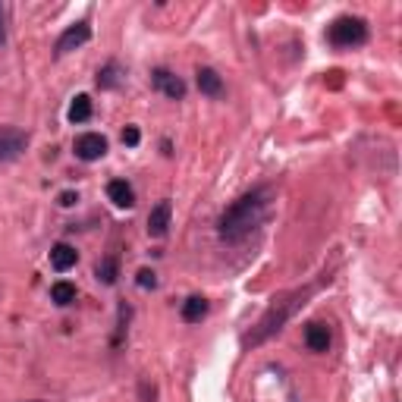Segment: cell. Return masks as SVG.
<instances>
[{"label": "cell", "mask_w": 402, "mask_h": 402, "mask_svg": "<svg viewBox=\"0 0 402 402\" xmlns=\"http://www.w3.org/2000/svg\"><path fill=\"white\" fill-rule=\"evenodd\" d=\"M270 208V189H255V192L242 195L239 201H233L220 217V236L226 242H239L267 217Z\"/></svg>", "instance_id": "1"}, {"label": "cell", "mask_w": 402, "mask_h": 402, "mask_svg": "<svg viewBox=\"0 0 402 402\" xmlns=\"http://www.w3.org/2000/svg\"><path fill=\"white\" fill-rule=\"evenodd\" d=\"M327 38H330L333 48H358L368 41V23L358 16H340V19H333Z\"/></svg>", "instance_id": "2"}, {"label": "cell", "mask_w": 402, "mask_h": 402, "mask_svg": "<svg viewBox=\"0 0 402 402\" xmlns=\"http://www.w3.org/2000/svg\"><path fill=\"white\" fill-rule=\"evenodd\" d=\"M26 145H28V135L23 133V129L4 126V129H0V164H6V160H16L26 151Z\"/></svg>", "instance_id": "3"}, {"label": "cell", "mask_w": 402, "mask_h": 402, "mask_svg": "<svg viewBox=\"0 0 402 402\" xmlns=\"http://www.w3.org/2000/svg\"><path fill=\"white\" fill-rule=\"evenodd\" d=\"M107 155V138L104 135H98V133H82L76 138V157L79 160H98V157H104Z\"/></svg>", "instance_id": "4"}, {"label": "cell", "mask_w": 402, "mask_h": 402, "mask_svg": "<svg viewBox=\"0 0 402 402\" xmlns=\"http://www.w3.org/2000/svg\"><path fill=\"white\" fill-rule=\"evenodd\" d=\"M89 41H91V26L82 19V23L69 26L67 32L60 35V41H57V54H69V50H76V48L89 45Z\"/></svg>", "instance_id": "5"}, {"label": "cell", "mask_w": 402, "mask_h": 402, "mask_svg": "<svg viewBox=\"0 0 402 402\" xmlns=\"http://www.w3.org/2000/svg\"><path fill=\"white\" fill-rule=\"evenodd\" d=\"M151 82H155V89H160L167 94V98H173V101H182L186 98V82H182L179 76H173L170 69H155V76H151Z\"/></svg>", "instance_id": "6"}, {"label": "cell", "mask_w": 402, "mask_h": 402, "mask_svg": "<svg viewBox=\"0 0 402 402\" xmlns=\"http://www.w3.org/2000/svg\"><path fill=\"white\" fill-rule=\"evenodd\" d=\"M170 217H173V204L170 201H157L155 208H151V214H148V233L155 239L160 236H167V230H170Z\"/></svg>", "instance_id": "7"}, {"label": "cell", "mask_w": 402, "mask_h": 402, "mask_svg": "<svg viewBox=\"0 0 402 402\" xmlns=\"http://www.w3.org/2000/svg\"><path fill=\"white\" fill-rule=\"evenodd\" d=\"M330 327L324 324V320H311L308 327H305V346L311 349V352H327L330 349Z\"/></svg>", "instance_id": "8"}, {"label": "cell", "mask_w": 402, "mask_h": 402, "mask_svg": "<svg viewBox=\"0 0 402 402\" xmlns=\"http://www.w3.org/2000/svg\"><path fill=\"white\" fill-rule=\"evenodd\" d=\"M107 199H111L116 208H133L135 204V189L129 186L126 179H113V182H107Z\"/></svg>", "instance_id": "9"}, {"label": "cell", "mask_w": 402, "mask_h": 402, "mask_svg": "<svg viewBox=\"0 0 402 402\" xmlns=\"http://www.w3.org/2000/svg\"><path fill=\"white\" fill-rule=\"evenodd\" d=\"M76 261H79V252H76V248H72L69 242H57L54 248H50V264H54L57 270L76 267Z\"/></svg>", "instance_id": "10"}, {"label": "cell", "mask_w": 402, "mask_h": 402, "mask_svg": "<svg viewBox=\"0 0 402 402\" xmlns=\"http://www.w3.org/2000/svg\"><path fill=\"white\" fill-rule=\"evenodd\" d=\"M199 89H201V94H208V98H220L223 94V79L217 76V69L201 67L199 69Z\"/></svg>", "instance_id": "11"}, {"label": "cell", "mask_w": 402, "mask_h": 402, "mask_svg": "<svg viewBox=\"0 0 402 402\" xmlns=\"http://www.w3.org/2000/svg\"><path fill=\"white\" fill-rule=\"evenodd\" d=\"M208 298L201 296H189L186 302H182V318L189 320V324H199V320H204V314H208Z\"/></svg>", "instance_id": "12"}, {"label": "cell", "mask_w": 402, "mask_h": 402, "mask_svg": "<svg viewBox=\"0 0 402 402\" xmlns=\"http://www.w3.org/2000/svg\"><path fill=\"white\" fill-rule=\"evenodd\" d=\"M50 302L60 305V308H67V305L76 302V286H72L69 280H57L54 286H50Z\"/></svg>", "instance_id": "13"}, {"label": "cell", "mask_w": 402, "mask_h": 402, "mask_svg": "<svg viewBox=\"0 0 402 402\" xmlns=\"http://www.w3.org/2000/svg\"><path fill=\"white\" fill-rule=\"evenodd\" d=\"M91 120V98L89 94H76L69 104V123H89Z\"/></svg>", "instance_id": "14"}, {"label": "cell", "mask_w": 402, "mask_h": 402, "mask_svg": "<svg viewBox=\"0 0 402 402\" xmlns=\"http://www.w3.org/2000/svg\"><path fill=\"white\" fill-rule=\"evenodd\" d=\"M94 274H98L101 283H107V286H113L116 277H120V261L113 258V255H107V258L98 261V267H94Z\"/></svg>", "instance_id": "15"}, {"label": "cell", "mask_w": 402, "mask_h": 402, "mask_svg": "<svg viewBox=\"0 0 402 402\" xmlns=\"http://www.w3.org/2000/svg\"><path fill=\"white\" fill-rule=\"evenodd\" d=\"M116 82H120V67H116V63H107V67L98 72V89H113Z\"/></svg>", "instance_id": "16"}, {"label": "cell", "mask_w": 402, "mask_h": 402, "mask_svg": "<svg viewBox=\"0 0 402 402\" xmlns=\"http://www.w3.org/2000/svg\"><path fill=\"white\" fill-rule=\"evenodd\" d=\"M138 286H142V289H155L157 286V274H155V270H148V267L138 270Z\"/></svg>", "instance_id": "17"}, {"label": "cell", "mask_w": 402, "mask_h": 402, "mask_svg": "<svg viewBox=\"0 0 402 402\" xmlns=\"http://www.w3.org/2000/svg\"><path fill=\"white\" fill-rule=\"evenodd\" d=\"M138 142H142V133H138L135 126H126V129H123V145H129V148H135Z\"/></svg>", "instance_id": "18"}, {"label": "cell", "mask_w": 402, "mask_h": 402, "mask_svg": "<svg viewBox=\"0 0 402 402\" xmlns=\"http://www.w3.org/2000/svg\"><path fill=\"white\" fill-rule=\"evenodd\" d=\"M76 201H79L76 192H60V204H63V208H72Z\"/></svg>", "instance_id": "19"}, {"label": "cell", "mask_w": 402, "mask_h": 402, "mask_svg": "<svg viewBox=\"0 0 402 402\" xmlns=\"http://www.w3.org/2000/svg\"><path fill=\"white\" fill-rule=\"evenodd\" d=\"M0 41H4V6H0Z\"/></svg>", "instance_id": "20"}]
</instances>
